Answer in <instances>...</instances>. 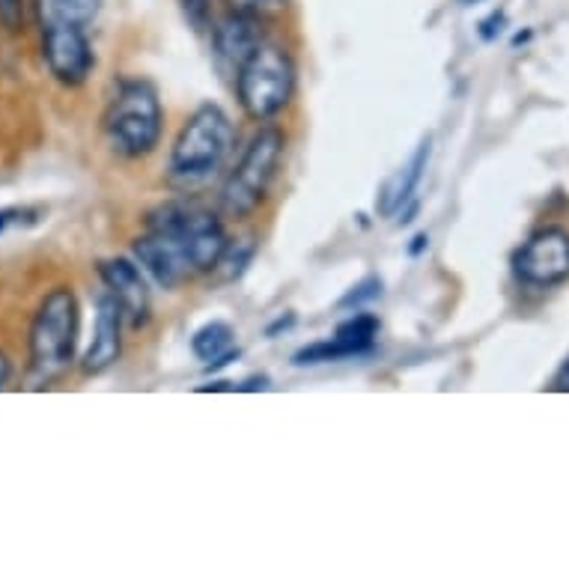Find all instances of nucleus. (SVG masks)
<instances>
[{"instance_id":"obj_1","label":"nucleus","mask_w":569,"mask_h":569,"mask_svg":"<svg viewBox=\"0 0 569 569\" xmlns=\"http://www.w3.org/2000/svg\"><path fill=\"white\" fill-rule=\"evenodd\" d=\"M227 233L209 209L197 203H164L147 218V233L134 239V260L159 287L173 290L188 278L218 269Z\"/></svg>"},{"instance_id":"obj_2","label":"nucleus","mask_w":569,"mask_h":569,"mask_svg":"<svg viewBox=\"0 0 569 569\" xmlns=\"http://www.w3.org/2000/svg\"><path fill=\"white\" fill-rule=\"evenodd\" d=\"M81 331V310L76 292L54 287L39 301L37 317L30 326V385L46 388L72 367Z\"/></svg>"},{"instance_id":"obj_3","label":"nucleus","mask_w":569,"mask_h":569,"mask_svg":"<svg viewBox=\"0 0 569 569\" xmlns=\"http://www.w3.org/2000/svg\"><path fill=\"white\" fill-rule=\"evenodd\" d=\"M233 122L218 104H200L179 129L170 150L168 177L177 188H197L224 168L233 150Z\"/></svg>"},{"instance_id":"obj_4","label":"nucleus","mask_w":569,"mask_h":569,"mask_svg":"<svg viewBox=\"0 0 569 569\" xmlns=\"http://www.w3.org/2000/svg\"><path fill=\"white\" fill-rule=\"evenodd\" d=\"M102 122L108 143L122 159L150 156L159 147L161 126H164V111H161L156 87L143 78L120 81L104 108Z\"/></svg>"},{"instance_id":"obj_5","label":"nucleus","mask_w":569,"mask_h":569,"mask_svg":"<svg viewBox=\"0 0 569 569\" xmlns=\"http://www.w3.org/2000/svg\"><path fill=\"white\" fill-rule=\"evenodd\" d=\"M236 96L242 111L257 122L278 117L296 93V63L287 48L262 39L236 69Z\"/></svg>"},{"instance_id":"obj_6","label":"nucleus","mask_w":569,"mask_h":569,"mask_svg":"<svg viewBox=\"0 0 569 569\" xmlns=\"http://www.w3.org/2000/svg\"><path fill=\"white\" fill-rule=\"evenodd\" d=\"M283 150H287V138L274 126H266L253 134L248 150L242 152V159L221 188V206H224L227 216H251L253 209L266 200L271 182L278 177Z\"/></svg>"},{"instance_id":"obj_7","label":"nucleus","mask_w":569,"mask_h":569,"mask_svg":"<svg viewBox=\"0 0 569 569\" xmlns=\"http://www.w3.org/2000/svg\"><path fill=\"white\" fill-rule=\"evenodd\" d=\"M516 278L537 287V290H549L558 287L569 278V233L560 227H542L528 239V242L516 251L513 257Z\"/></svg>"},{"instance_id":"obj_8","label":"nucleus","mask_w":569,"mask_h":569,"mask_svg":"<svg viewBox=\"0 0 569 569\" xmlns=\"http://www.w3.org/2000/svg\"><path fill=\"white\" fill-rule=\"evenodd\" d=\"M39 33H42V60L48 72L66 87L84 84L96 66L87 28H46Z\"/></svg>"},{"instance_id":"obj_9","label":"nucleus","mask_w":569,"mask_h":569,"mask_svg":"<svg viewBox=\"0 0 569 569\" xmlns=\"http://www.w3.org/2000/svg\"><path fill=\"white\" fill-rule=\"evenodd\" d=\"M262 39H266V33H262L260 16L242 10L227 12L224 19L212 28V54H216L218 69L224 76H236V69L244 63V57L251 54Z\"/></svg>"},{"instance_id":"obj_10","label":"nucleus","mask_w":569,"mask_h":569,"mask_svg":"<svg viewBox=\"0 0 569 569\" xmlns=\"http://www.w3.org/2000/svg\"><path fill=\"white\" fill-rule=\"evenodd\" d=\"M379 335V319L370 313H355L346 319L343 326H337L331 340L313 343L296 355V365H326V361H343V358H358L367 355L376 346Z\"/></svg>"},{"instance_id":"obj_11","label":"nucleus","mask_w":569,"mask_h":569,"mask_svg":"<svg viewBox=\"0 0 569 569\" xmlns=\"http://www.w3.org/2000/svg\"><path fill=\"white\" fill-rule=\"evenodd\" d=\"M99 274H102L104 290L111 292L117 305H120L126 322L131 328L143 326L150 319V290H147L138 266L117 257V260H104L99 266Z\"/></svg>"},{"instance_id":"obj_12","label":"nucleus","mask_w":569,"mask_h":569,"mask_svg":"<svg viewBox=\"0 0 569 569\" xmlns=\"http://www.w3.org/2000/svg\"><path fill=\"white\" fill-rule=\"evenodd\" d=\"M122 317L120 305L113 299L111 292L104 290L99 299H96V326H93V340H90V349L84 355V373L99 376L104 373L108 367L117 365L120 358V331H122Z\"/></svg>"},{"instance_id":"obj_13","label":"nucleus","mask_w":569,"mask_h":569,"mask_svg":"<svg viewBox=\"0 0 569 569\" xmlns=\"http://www.w3.org/2000/svg\"><path fill=\"white\" fill-rule=\"evenodd\" d=\"M427 161H430V138L420 143L415 156H411L406 164L393 170L391 177L385 179L382 188H379V197H376V209H379V216L393 218L400 212L402 206L409 203L411 194H415V188H418L420 177H423V168H427Z\"/></svg>"},{"instance_id":"obj_14","label":"nucleus","mask_w":569,"mask_h":569,"mask_svg":"<svg viewBox=\"0 0 569 569\" xmlns=\"http://www.w3.org/2000/svg\"><path fill=\"white\" fill-rule=\"evenodd\" d=\"M39 30L46 28H87L99 16V0H33Z\"/></svg>"},{"instance_id":"obj_15","label":"nucleus","mask_w":569,"mask_h":569,"mask_svg":"<svg viewBox=\"0 0 569 569\" xmlns=\"http://www.w3.org/2000/svg\"><path fill=\"white\" fill-rule=\"evenodd\" d=\"M191 352L206 365H227L236 352V335L227 322H209L191 340Z\"/></svg>"},{"instance_id":"obj_16","label":"nucleus","mask_w":569,"mask_h":569,"mask_svg":"<svg viewBox=\"0 0 569 569\" xmlns=\"http://www.w3.org/2000/svg\"><path fill=\"white\" fill-rule=\"evenodd\" d=\"M233 3V10H242V12H251V16H274L287 7V0H230Z\"/></svg>"},{"instance_id":"obj_17","label":"nucleus","mask_w":569,"mask_h":569,"mask_svg":"<svg viewBox=\"0 0 569 569\" xmlns=\"http://www.w3.org/2000/svg\"><path fill=\"white\" fill-rule=\"evenodd\" d=\"M0 24L7 30H21V24H24V0H0Z\"/></svg>"},{"instance_id":"obj_18","label":"nucleus","mask_w":569,"mask_h":569,"mask_svg":"<svg viewBox=\"0 0 569 569\" xmlns=\"http://www.w3.org/2000/svg\"><path fill=\"white\" fill-rule=\"evenodd\" d=\"M33 221H37V212H30V209H19V206H12V209H0V236L7 233L10 227L33 224Z\"/></svg>"},{"instance_id":"obj_19","label":"nucleus","mask_w":569,"mask_h":569,"mask_svg":"<svg viewBox=\"0 0 569 569\" xmlns=\"http://www.w3.org/2000/svg\"><path fill=\"white\" fill-rule=\"evenodd\" d=\"M182 7H186L188 19L194 21L197 28H206L209 12H212V0H182Z\"/></svg>"},{"instance_id":"obj_20","label":"nucleus","mask_w":569,"mask_h":569,"mask_svg":"<svg viewBox=\"0 0 569 569\" xmlns=\"http://www.w3.org/2000/svg\"><path fill=\"white\" fill-rule=\"evenodd\" d=\"M551 388H555V391H569V358L563 361L558 376H555V385H551Z\"/></svg>"},{"instance_id":"obj_21","label":"nucleus","mask_w":569,"mask_h":569,"mask_svg":"<svg viewBox=\"0 0 569 569\" xmlns=\"http://www.w3.org/2000/svg\"><path fill=\"white\" fill-rule=\"evenodd\" d=\"M12 376V365L7 361V355L0 352V388H7V382H10Z\"/></svg>"},{"instance_id":"obj_22","label":"nucleus","mask_w":569,"mask_h":569,"mask_svg":"<svg viewBox=\"0 0 569 569\" xmlns=\"http://www.w3.org/2000/svg\"><path fill=\"white\" fill-rule=\"evenodd\" d=\"M466 3H477V0H466Z\"/></svg>"}]
</instances>
